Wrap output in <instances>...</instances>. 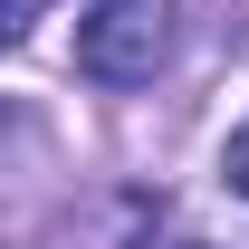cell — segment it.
I'll return each instance as SVG.
<instances>
[{
	"label": "cell",
	"mask_w": 249,
	"mask_h": 249,
	"mask_svg": "<svg viewBox=\"0 0 249 249\" xmlns=\"http://www.w3.org/2000/svg\"><path fill=\"white\" fill-rule=\"evenodd\" d=\"M173 58V0H96L77 19V67L96 87H154Z\"/></svg>",
	"instance_id": "obj_1"
},
{
	"label": "cell",
	"mask_w": 249,
	"mask_h": 249,
	"mask_svg": "<svg viewBox=\"0 0 249 249\" xmlns=\"http://www.w3.org/2000/svg\"><path fill=\"white\" fill-rule=\"evenodd\" d=\"M38 19H48V0H0V48H19Z\"/></svg>",
	"instance_id": "obj_2"
},
{
	"label": "cell",
	"mask_w": 249,
	"mask_h": 249,
	"mask_svg": "<svg viewBox=\"0 0 249 249\" xmlns=\"http://www.w3.org/2000/svg\"><path fill=\"white\" fill-rule=\"evenodd\" d=\"M220 182H230V192H240V201H249V124H240V134H230V144H220Z\"/></svg>",
	"instance_id": "obj_3"
},
{
	"label": "cell",
	"mask_w": 249,
	"mask_h": 249,
	"mask_svg": "<svg viewBox=\"0 0 249 249\" xmlns=\"http://www.w3.org/2000/svg\"><path fill=\"white\" fill-rule=\"evenodd\" d=\"M10 134H29V124H19V115H0V144H10Z\"/></svg>",
	"instance_id": "obj_4"
}]
</instances>
